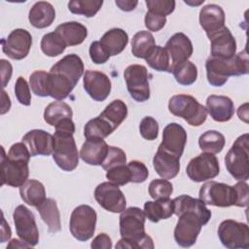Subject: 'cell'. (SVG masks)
Returning <instances> with one entry per match:
<instances>
[{"mask_svg":"<svg viewBox=\"0 0 249 249\" xmlns=\"http://www.w3.org/2000/svg\"><path fill=\"white\" fill-rule=\"evenodd\" d=\"M84 89L94 101H104L111 91V81L103 72L87 70L84 74Z\"/></svg>","mask_w":249,"mask_h":249,"instance_id":"cell-17","label":"cell"},{"mask_svg":"<svg viewBox=\"0 0 249 249\" xmlns=\"http://www.w3.org/2000/svg\"><path fill=\"white\" fill-rule=\"evenodd\" d=\"M127 166L131 173L130 182L143 183L149 176V170L146 165L139 160H131L127 163Z\"/></svg>","mask_w":249,"mask_h":249,"instance_id":"cell-50","label":"cell"},{"mask_svg":"<svg viewBox=\"0 0 249 249\" xmlns=\"http://www.w3.org/2000/svg\"><path fill=\"white\" fill-rule=\"evenodd\" d=\"M204 2V0H200V1H198L197 3H194V2H191V1H185V3L186 4H189V5H195V6H197V5H200V4H202Z\"/></svg>","mask_w":249,"mask_h":249,"instance_id":"cell-61","label":"cell"},{"mask_svg":"<svg viewBox=\"0 0 249 249\" xmlns=\"http://www.w3.org/2000/svg\"><path fill=\"white\" fill-rule=\"evenodd\" d=\"M106 178L117 186H124L130 182L131 173L127 164H123L107 170Z\"/></svg>","mask_w":249,"mask_h":249,"instance_id":"cell-45","label":"cell"},{"mask_svg":"<svg viewBox=\"0 0 249 249\" xmlns=\"http://www.w3.org/2000/svg\"><path fill=\"white\" fill-rule=\"evenodd\" d=\"M148 12L166 17L170 15L175 9V1L174 0H146L145 1Z\"/></svg>","mask_w":249,"mask_h":249,"instance_id":"cell-47","label":"cell"},{"mask_svg":"<svg viewBox=\"0 0 249 249\" xmlns=\"http://www.w3.org/2000/svg\"><path fill=\"white\" fill-rule=\"evenodd\" d=\"M209 40L211 41V56L230 59L235 54L236 42L228 27L224 26Z\"/></svg>","mask_w":249,"mask_h":249,"instance_id":"cell-20","label":"cell"},{"mask_svg":"<svg viewBox=\"0 0 249 249\" xmlns=\"http://www.w3.org/2000/svg\"><path fill=\"white\" fill-rule=\"evenodd\" d=\"M124 78L130 96L137 102H144L150 98L148 70L144 65L132 64L125 68Z\"/></svg>","mask_w":249,"mask_h":249,"instance_id":"cell-10","label":"cell"},{"mask_svg":"<svg viewBox=\"0 0 249 249\" xmlns=\"http://www.w3.org/2000/svg\"><path fill=\"white\" fill-rule=\"evenodd\" d=\"M99 42L109 55L114 56L124 50L128 43V35L122 28H112L104 33Z\"/></svg>","mask_w":249,"mask_h":249,"instance_id":"cell-29","label":"cell"},{"mask_svg":"<svg viewBox=\"0 0 249 249\" xmlns=\"http://www.w3.org/2000/svg\"><path fill=\"white\" fill-rule=\"evenodd\" d=\"M146 216L139 207L125 208L120 215L121 239L116 248H145L153 249L154 242L145 232Z\"/></svg>","mask_w":249,"mask_h":249,"instance_id":"cell-1","label":"cell"},{"mask_svg":"<svg viewBox=\"0 0 249 249\" xmlns=\"http://www.w3.org/2000/svg\"><path fill=\"white\" fill-rule=\"evenodd\" d=\"M166 23V17L159 16L150 12L146 13L145 16V25L150 31H160Z\"/></svg>","mask_w":249,"mask_h":249,"instance_id":"cell-53","label":"cell"},{"mask_svg":"<svg viewBox=\"0 0 249 249\" xmlns=\"http://www.w3.org/2000/svg\"><path fill=\"white\" fill-rule=\"evenodd\" d=\"M248 140V133L237 137L225 157L227 170L234 179L239 181H247L249 178Z\"/></svg>","mask_w":249,"mask_h":249,"instance_id":"cell-3","label":"cell"},{"mask_svg":"<svg viewBox=\"0 0 249 249\" xmlns=\"http://www.w3.org/2000/svg\"><path fill=\"white\" fill-rule=\"evenodd\" d=\"M198 196L205 204L218 207L235 205L237 200L236 191L233 186L215 181L204 183L199 190Z\"/></svg>","mask_w":249,"mask_h":249,"instance_id":"cell-8","label":"cell"},{"mask_svg":"<svg viewBox=\"0 0 249 249\" xmlns=\"http://www.w3.org/2000/svg\"><path fill=\"white\" fill-rule=\"evenodd\" d=\"M171 60V68L183 61L188 60L193 54V44L190 38L182 32L175 33L166 42L164 47Z\"/></svg>","mask_w":249,"mask_h":249,"instance_id":"cell-19","label":"cell"},{"mask_svg":"<svg viewBox=\"0 0 249 249\" xmlns=\"http://www.w3.org/2000/svg\"><path fill=\"white\" fill-rule=\"evenodd\" d=\"M1 185L11 187H20L28 178L29 169L28 161L11 160L5 154V150L1 147Z\"/></svg>","mask_w":249,"mask_h":249,"instance_id":"cell-15","label":"cell"},{"mask_svg":"<svg viewBox=\"0 0 249 249\" xmlns=\"http://www.w3.org/2000/svg\"><path fill=\"white\" fill-rule=\"evenodd\" d=\"M20 241L18 240V239H16V238H14V239H12L11 240V242L8 244V246H7V248H28V247H30L26 242H24V241H22L21 243H19Z\"/></svg>","mask_w":249,"mask_h":249,"instance_id":"cell-60","label":"cell"},{"mask_svg":"<svg viewBox=\"0 0 249 249\" xmlns=\"http://www.w3.org/2000/svg\"><path fill=\"white\" fill-rule=\"evenodd\" d=\"M178 217L174 229V239L181 247H191L196 243L202 226L208 222L193 210L184 211Z\"/></svg>","mask_w":249,"mask_h":249,"instance_id":"cell-6","label":"cell"},{"mask_svg":"<svg viewBox=\"0 0 249 249\" xmlns=\"http://www.w3.org/2000/svg\"><path fill=\"white\" fill-rule=\"evenodd\" d=\"M79 153L73 133L54 131L53 159L59 168L73 171L79 163Z\"/></svg>","mask_w":249,"mask_h":249,"instance_id":"cell-5","label":"cell"},{"mask_svg":"<svg viewBox=\"0 0 249 249\" xmlns=\"http://www.w3.org/2000/svg\"><path fill=\"white\" fill-rule=\"evenodd\" d=\"M89 56L92 62L95 64H103L107 62L110 55L106 50L102 47L99 41H94L89 46Z\"/></svg>","mask_w":249,"mask_h":249,"instance_id":"cell-51","label":"cell"},{"mask_svg":"<svg viewBox=\"0 0 249 249\" xmlns=\"http://www.w3.org/2000/svg\"><path fill=\"white\" fill-rule=\"evenodd\" d=\"M225 136L217 130H207L198 138V145L201 151L210 154H218L225 147Z\"/></svg>","mask_w":249,"mask_h":249,"instance_id":"cell-38","label":"cell"},{"mask_svg":"<svg viewBox=\"0 0 249 249\" xmlns=\"http://www.w3.org/2000/svg\"><path fill=\"white\" fill-rule=\"evenodd\" d=\"M205 108L210 117L219 123L230 121L234 114L233 102L225 95H209L206 99Z\"/></svg>","mask_w":249,"mask_h":249,"instance_id":"cell-22","label":"cell"},{"mask_svg":"<svg viewBox=\"0 0 249 249\" xmlns=\"http://www.w3.org/2000/svg\"><path fill=\"white\" fill-rule=\"evenodd\" d=\"M19 194L25 203L34 207H38L47 198L44 185L35 179L26 180L19 187Z\"/></svg>","mask_w":249,"mask_h":249,"instance_id":"cell-30","label":"cell"},{"mask_svg":"<svg viewBox=\"0 0 249 249\" xmlns=\"http://www.w3.org/2000/svg\"><path fill=\"white\" fill-rule=\"evenodd\" d=\"M186 172L194 182L199 183L213 179L220 172L219 160L214 154H199L189 161Z\"/></svg>","mask_w":249,"mask_h":249,"instance_id":"cell-11","label":"cell"},{"mask_svg":"<svg viewBox=\"0 0 249 249\" xmlns=\"http://www.w3.org/2000/svg\"><path fill=\"white\" fill-rule=\"evenodd\" d=\"M66 47L63 39L55 31L47 33L42 37L41 50L47 56H57L65 51Z\"/></svg>","mask_w":249,"mask_h":249,"instance_id":"cell-41","label":"cell"},{"mask_svg":"<svg viewBox=\"0 0 249 249\" xmlns=\"http://www.w3.org/2000/svg\"><path fill=\"white\" fill-rule=\"evenodd\" d=\"M1 76H2V87L5 88L11 79L13 68L11 63L6 59H1Z\"/></svg>","mask_w":249,"mask_h":249,"instance_id":"cell-56","label":"cell"},{"mask_svg":"<svg viewBox=\"0 0 249 249\" xmlns=\"http://www.w3.org/2000/svg\"><path fill=\"white\" fill-rule=\"evenodd\" d=\"M218 236L226 248H249V229L245 223L236 222L231 219L225 220L218 228Z\"/></svg>","mask_w":249,"mask_h":249,"instance_id":"cell-9","label":"cell"},{"mask_svg":"<svg viewBox=\"0 0 249 249\" xmlns=\"http://www.w3.org/2000/svg\"><path fill=\"white\" fill-rule=\"evenodd\" d=\"M168 109L171 114L184 119L192 126L201 125L207 118L206 108L188 94L173 95L169 99Z\"/></svg>","mask_w":249,"mask_h":249,"instance_id":"cell-4","label":"cell"},{"mask_svg":"<svg viewBox=\"0 0 249 249\" xmlns=\"http://www.w3.org/2000/svg\"><path fill=\"white\" fill-rule=\"evenodd\" d=\"M90 247L94 249H100V248L110 249L112 247L111 238L106 233H100L93 238V240L91 241Z\"/></svg>","mask_w":249,"mask_h":249,"instance_id":"cell-55","label":"cell"},{"mask_svg":"<svg viewBox=\"0 0 249 249\" xmlns=\"http://www.w3.org/2000/svg\"><path fill=\"white\" fill-rule=\"evenodd\" d=\"M11 107V101H10V97L6 94V91L3 89L2 90V110H1V114H5L7 111L10 110Z\"/></svg>","mask_w":249,"mask_h":249,"instance_id":"cell-59","label":"cell"},{"mask_svg":"<svg viewBox=\"0 0 249 249\" xmlns=\"http://www.w3.org/2000/svg\"><path fill=\"white\" fill-rule=\"evenodd\" d=\"M42 220L48 226L50 232H57L61 229L60 214L57 208L56 201L53 198H46V200L36 207Z\"/></svg>","mask_w":249,"mask_h":249,"instance_id":"cell-33","label":"cell"},{"mask_svg":"<svg viewBox=\"0 0 249 249\" xmlns=\"http://www.w3.org/2000/svg\"><path fill=\"white\" fill-rule=\"evenodd\" d=\"M174 214L179 216L187 210H193L202 216L207 222L211 218V211L206 207V204L199 198H194L187 195H182L173 199Z\"/></svg>","mask_w":249,"mask_h":249,"instance_id":"cell-31","label":"cell"},{"mask_svg":"<svg viewBox=\"0 0 249 249\" xmlns=\"http://www.w3.org/2000/svg\"><path fill=\"white\" fill-rule=\"evenodd\" d=\"M155 38L150 31L137 32L131 41V53L135 57L146 58L155 47Z\"/></svg>","mask_w":249,"mask_h":249,"instance_id":"cell-35","label":"cell"},{"mask_svg":"<svg viewBox=\"0 0 249 249\" xmlns=\"http://www.w3.org/2000/svg\"><path fill=\"white\" fill-rule=\"evenodd\" d=\"M126 163V156L125 153L118 147L115 146H109L108 148V154L101 164L102 168L104 170H109L113 167L123 165Z\"/></svg>","mask_w":249,"mask_h":249,"instance_id":"cell-46","label":"cell"},{"mask_svg":"<svg viewBox=\"0 0 249 249\" xmlns=\"http://www.w3.org/2000/svg\"><path fill=\"white\" fill-rule=\"evenodd\" d=\"M76 84L58 73L49 72L48 93L49 96L56 99H65L74 89Z\"/></svg>","mask_w":249,"mask_h":249,"instance_id":"cell-32","label":"cell"},{"mask_svg":"<svg viewBox=\"0 0 249 249\" xmlns=\"http://www.w3.org/2000/svg\"><path fill=\"white\" fill-rule=\"evenodd\" d=\"M50 72L58 73L77 85L84 74V63L78 54L70 53L54 63Z\"/></svg>","mask_w":249,"mask_h":249,"instance_id":"cell-23","label":"cell"},{"mask_svg":"<svg viewBox=\"0 0 249 249\" xmlns=\"http://www.w3.org/2000/svg\"><path fill=\"white\" fill-rule=\"evenodd\" d=\"M2 51L10 58L20 60L27 56L32 46L31 34L22 28L14 29L7 38L2 39Z\"/></svg>","mask_w":249,"mask_h":249,"instance_id":"cell-14","label":"cell"},{"mask_svg":"<svg viewBox=\"0 0 249 249\" xmlns=\"http://www.w3.org/2000/svg\"><path fill=\"white\" fill-rule=\"evenodd\" d=\"M172 192V184L166 179H155L149 185V194L154 199L167 198Z\"/></svg>","mask_w":249,"mask_h":249,"instance_id":"cell-44","label":"cell"},{"mask_svg":"<svg viewBox=\"0 0 249 249\" xmlns=\"http://www.w3.org/2000/svg\"><path fill=\"white\" fill-rule=\"evenodd\" d=\"M153 165L156 172L163 179H172L177 176L180 170V158L158 149L153 159Z\"/></svg>","mask_w":249,"mask_h":249,"instance_id":"cell-24","label":"cell"},{"mask_svg":"<svg viewBox=\"0 0 249 249\" xmlns=\"http://www.w3.org/2000/svg\"><path fill=\"white\" fill-rule=\"evenodd\" d=\"M249 59L246 50L234 54L230 59L209 56L205 62L208 83L213 87L224 86L229 77L245 75L249 71Z\"/></svg>","mask_w":249,"mask_h":249,"instance_id":"cell-2","label":"cell"},{"mask_svg":"<svg viewBox=\"0 0 249 249\" xmlns=\"http://www.w3.org/2000/svg\"><path fill=\"white\" fill-rule=\"evenodd\" d=\"M11 229L9 227V225H7L6 220L3 217V224H2V228H1V242H5L7 240L10 239L11 237Z\"/></svg>","mask_w":249,"mask_h":249,"instance_id":"cell-58","label":"cell"},{"mask_svg":"<svg viewBox=\"0 0 249 249\" xmlns=\"http://www.w3.org/2000/svg\"><path fill=\"white\" fill-rule=\"evenodd\" d=\"M13 218L18 236L30 247L36 246L39 241V231L33 213L26 206L18 205L14 211Z\"/></svg>","mask_w":249,"mask_h":249,"instance_id":"cell-12","label":"cell"},{"mask_svg":"<svg viewBox=\"0 0 249 249\" xmlns=\"http://www.w3.org/2000/svg\"><path fill=\"white\" fill-rule=\"evenodd\" d=\"M28 148L31 157L50 156L53 150V135L42 130L32 129L21 139Z\"/></svg>","mask_w":249,"mask_h":249,"instance_id":"cell-18","label":"cell"},{"mask_svg":"<svg viewBox=\"0 0 249 249\" xmlns=\"http://www.w3.org/2000/svg\"><path fill=\"white\" fill-rule=\"evenodd\" d=\"M199 23L210 39L225 26L224 10L216 4H208L199 12Z\"/></svg>","mask_w":249,"mask_h":249,"instance_id":"cell-21","label":"cell"},{"mask_svg":"<svg viewBox=\"0 0 249 249\" xmlns=\"http://www.w3.org/2000/svg\"><path fill=\"white\" fill-rule=\"evenodd\" d=\"M186 143L187 132L185 128L176 123H170L163 128L162 141L158 149L163 150L169 154L181 158Z\"/></svg>","mask_w":249,"mask_h":249,"instance_id":"cell-16","label":"cell"},{"mask_svg":"<svg viewBox=\"0 0 249 249\" xmlns=\"http://www.w3.org/2000/svg\"><path fill=\"white\" fill-rule=\"evenodd\" d=\"M102 4V0H73L68 3V9L72 14L91 18L100 10Z\"/></svg>","mask_w":249,"mask_h":249,"instance_id":"cell-42","label":"cell"},{"mask_svg":"<svg viewBox=\"0 0 249 249\" xmlns=\"http://www.w3.org/2000/svg\"><path fill=\"white\" fill-rule=\"evenodd\" d=\"M48 78L49 73L45 71H34L29 77V84L33 93L37 96L46 97L49 96L48 93Z\"/></svg>","mask_w":249,"mask_h":249,"instance_id":"cell-43","label":"cell"},{"mask_svg":"<svg viewBox=\"0 0 249 249\" xmlns=\"http://www.w3.org/2000/svg\"><path fill=\"white\" fill-rule=\"evenodd\" d=\"M171 73L173 74L176 82L182 86H191L197 78V68L189 60L174 65L171 68Z\"/></svg>","mask_w":249,"mask_h":249,"instance_id":"cell-40","label":"cell"},{"mask_svg":"<svg viewBox=\"0 0 249 249\" xmlns=\"http://www.w3.org/2000/svg\"><path fill=\"white\" fill-rule=\"evenodd\" d=\"M115 129L113 126L100 116L89 120L84 127L86 139H104L109 136Z\"/></svg>","mask_w":249,"mask_h":249,"instance_id":"cell-37","label":"cell"},{"mask_svg":"<svg viewBox=\"0 0 249 249\" xmlns=\"http://www.w3.org/2000/svg\"><path fill=\"white\" fill-rule=\"evenodd\" d=\"M233 187L236 191V196H237L235 206L246 207L249 203V192H248L247 183L245 181H239Z\"/></svg>","mask_w":249,"mask_h":249,"instance_id":"cell-54","label":"cell"},{"mask_svg":"<svg viewBox=\"0 0 249 249\" xmlns=\"http://www.w3.org/2000/svg\"><path fill=\"white\" fill-rule=\"evenodd\" d=\"M54 18V8L51 3L46 1L36 2L30 9L28 15V19L31 25L40 29L50 26Z\"/></svg>","mask_w":249,"mask_h":249,"instance_id":"cell-26","label":"cell"},{"mask_svg":"<svg viewBox=\"0 0 249 249\" xmlns=\"http://www.w3.org/2000/svg\"><path fill=\"white\" fill-rule=\"evenodd\" d=\"M139 131L144 139L155 140L159 134V124L153 117H144L140 122Z\"/></svg>","mask_w":249,"mask_h":249,"instance_id":"cell-48","label":"cell"},{"mask_svg":"<svg viewBox=\"0 0 249 249\" xmlns=\"http://www.w3.org/2000/svg\"><path fill=\"white\" fill-rule=\"evenodd\" d=\"M108 148L103 139H87L81 147L80 157L89 165H101L108 154Z\"/></svg>","mask_w":249,"mask_h":249,"instance_id":"cell-25","label":"cell"},{"mask_svg":"<svg viewBox=\"0 0 249 249\" xmlns=\"http://www.w3.org/2000/svg\"><path fill=\"white\" fill-rule=\"evenodd\" d=\"M96 219V212L92 207L86 204L79 205L70 216V232L79 241L89 240L95 231Z\"/></svg>","mask_w":249,"mask_h":249,"instance_id":"cell-7","label":"cell"},{"mask_svg":"<svg viewBox=\"0 0 249 249\" xmlns=\"http://www.w3.org/2000/svg\"><path fill=\"white\" fill-rule=\"evenodd\" d=\"M54 31L59 34L67 47L82 44L88 36L87 27L78 21H67L61 23Z\"/></svg>","mask_w":249,"mask_h":249,"instance_id":"cell-27","label":"cell"},{"mask_svg":"<svg viewBox=\"0 0 249 249\" xmlns=\"http://www.w3.org/2000/svg\"><path fill=\"white\" fill-rule=\"evenodd\" d=\"M143 211L146 218L153 223H158L162 219H168L174 214L173 199L167 197L155 199V201H146Z\"/></svg>","mask_w":249,"mask_h":249,"instance_id":"cell-28","label":"cell"},{"mask_svg":"<svg viewBox=\"0 0 249 249\" xmlns=\"http://www.w3.org/2000/svg\"><path fill=\"white\" fill-rule=\"evenodd\" d=\"M99 116L116 129L125 120L127 116V107L124 101L116 99L109 103Z\"/></svg>","mask_w":249,"mask_h":249,"instance_id":"cell-36","label":"cell"},{"mask_svg":"<svg viewBox=\"0 0 249 249\" xmlns=\"http://www.w3.org/2000/svg\"><path fill=\"white\" fill-rule=\"evenodd\" d=\"M116 5L124 12H130L135 9V7L138 4V1L136 0H116Z\"/></svg>","mask_w":249,"mask_h":249,"instance_id":"cell-57","label":"cell"},{"mask_svg":"<svg viewBox=\"0 0 249 249\" xmlns=\"http://www.w3.org/2000/svg\"><path fill=\"white\" fill-rule=\"evenodd\" d=\"M145 59L151 68L160 72L171 73V60L165 48L155 46Z\"/></svg>","mask_w":249,"mask_h":249,"instance_id":"cell-39","label":"cell"},{"mask_svg":"<svg viewBox=\"0 0 249 249\" xmlns=\"http://www.w3.org/2000/svg\"><path fill=\"white\" fill-rule=\"evenodd\" d=\"M7 157L11 160H24V161H28L30 160V152L28 150V148L26 147V145L23 142H18V143H15L11 146Z\"/></svg>","mask_w":249,"mask_h":249,"instance_id":"cell-52","label":"cell"},{"mask_svg":"<svg viewBox=\"0 0 249 249\" xmlns=\"http://www.w3.org/2000/svg\"><path fill=\"white\" fill-rule=\"evenodd\" d=\"M15 94L18 101L24 105L29 106L31 103V93L29 86L23 77H18L15 84Z\"/></svg>","mask_w":249,"mask_h":249,"instance_id":"cell-49","label":"cell"},{"mask_svg":"<svg viewBox=\"0 0 249 249\" xmlns=\"http://www.w3.org/2000/svg\"><path fill=\"white\" fill-rule=\"evenodd\" d=\"M72 116L73 112L71 107L61 100L50 103L44 111L45 122L53 126H55L66 119H72Z\"/></svg>","mask_w":249,"mask_h":249,"instance_id":"cell-34","label":"cell"},{"mask_svg":"<svg viewBox=\"0 0 249 249\" xmlns=\"http://www.w3.org/2000/svg\"><path fill=\"white\" fill-rule=\"evenodd\" d=\"M94 197L98 204L109 212L121 213L126 207L124 195L119 186L111 182L99 184L94 190Z\"/></svg>","mask_w":249,"mask_h":249,"instance_id":"cell-13","label":"cell"}]
</instances>
